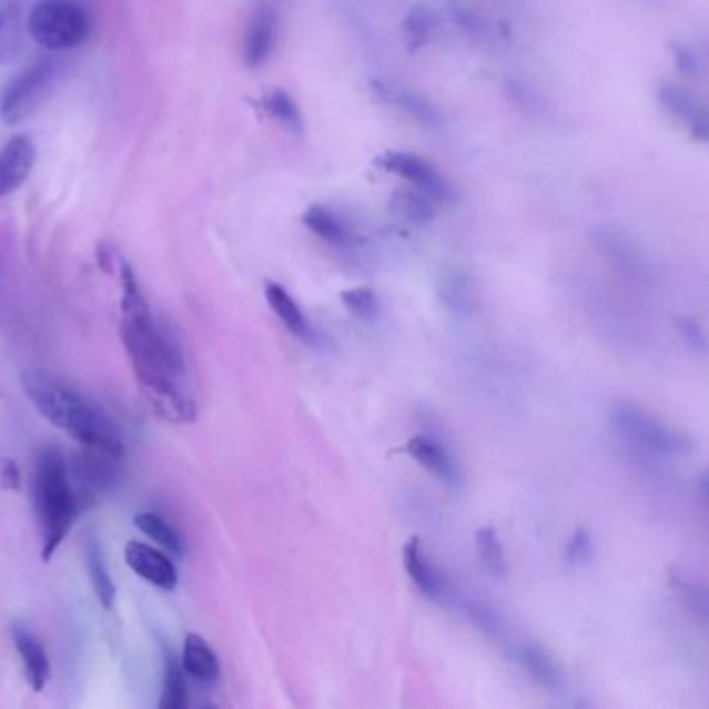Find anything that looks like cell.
I'll use <instances>...</instances> for the list:
<instances>
[{
    "instance_id": "cell-13",
    "label": "cell",
    "mask_w": 709,
    "mask_h": 709,
    "mask_svg": "<svg viewBox=\"0 0 709 709\" xmlns=\"http://www.w3.org/2000/svg\"><path fill=\"white\" fill-rule=\"evenodd\" d=\"M36 165V146L28 135H13L0 146V199L28 182Z\"/></svg>"
},
{
    "instance_id": "cell-31",
    "label": "cell",
    "mask_w": 709,
    "mask_h": 709,
    "mask_svg": "<svg viewBox=\"0 0 709 709\" xmlns=\"http://www.w3.org/2000/svg\"><path fill=\"white\" fill-rule=\"evenodd\" d=\"M670 54H672V61H675L680 75L691 78V80H699L706 73L703 52L691 42H682V40L672 42Z\"/></svg>"
},
{
    "instance_id": "cell-14",
    "label": "cell",
    "mask_w": 709,
    "mask_h": 709,
    "mask_svg": "<svg viewBox=\"0 0 709 709\" xmlns=\"http://www.w3.org/2000/svg\"><path fill=\"white\" fill-rule=\"evenodd\" d=\"M404 449L423 468H427L431 475L444 480L449 487L460 485V480H463L460 466L454 460V456L447 452V447L442 442H437L435 437H431V435H414L413 439H408V444H406Z\"/></svg>"
},
{
    "instance_id": "cell-36",
    "label": "cell",
    "mask_w": 709,
    "mask_h": 709,
    "mask_svg": "<svg viewBox=\"0 0 709 709\" xmlns=\"http://www.w3.org/2000/svg\"><path fill=\"white\" fill-rule=\"evenodd\" d=\"M678 325H680V331L685 333L687 344L699 347V350L706 347V333H703V330H701L695 321H691V318H682V321H678Z\"/></svg>"
},
{
    "instance_id": "cell-5",
    "label": "cell",
    "mask_w": 709,
    "mask_h": 709,
    "mask_svg": "<svg viewBox=\"0 0 709 709\" xmlns=\"http://www.w3.org/2000/svg\"><path fill=\"white\" fill-rule=\"evenodd\" d=\"M65 63L50 52L17 71L0 92V121L19 125L47 102L63 75Z\"/></svg>"
},
{
    "instance_id": "cell-37",
    "label": "cell",
    "mask_w": 709,
    "mask_h": 709,
    "mask_svg": "<svg viewBox=\"0 0 709 709\" xmlns=\"http://www.w3.org/2000/svg\"><path fill=\"white\" fill-rule=\"evenodd\" d=\"M2 477H4L7 487H11V489H17V487H19V470H17L16 464H4V468H2Z\"/></svg>"
},
{
    "instance_id": "cell-6",
    "label": "cell",
    "mask_w": 709,
    "mask_h": 709,
    "mask_svg": "<svg viewBox=\"0 0 709 709\" xmlns=\"http://www.w3.org/2000/svg\"><path fill=\"white\" fill-rule=\"evenodd\" d=\"M610 421L616 435L622 442L647 454L678 456L691 449V439H687L682 433H678L672 427L664 425L660 418L645 413L639 406L620 404L611 411Z\"/></svg>"
},
{
    "instance_id": "cell-30",
    "label": "cell",
    "mask_w": 709,
    "mask_h": 709,
    "mask_svg": "<svg viewBox=\"0 0 709 709\" xmlns=\"http://www.w3.org/2000/svg\"><path fill=\"white\" fill-rule=\"evenodd\" d=\"M475 541H477L478 558L487 568V573L492 577H504L508 566H506V556H504V547L499 544L497 530L494 527L478 528Z\"/></svg>"
},
{
    "instance_id": "cell-4",
    "label": "cell",
    "mask_w": 709,
    "mask_h": 709,
    "mask_svg": "<svg viewBox=\"0 0 709 709\" xmlns=\"http://www.w3.org/2000/svg\"><path fill=\"white\" fill-rule=\"evenodd\" d=\"M28 36L40 49L67 52L80 49L92 36V16L78 0H40L26 19Z\"/></svg>"
},
{
    "instance_id": "cell-29",
    "label": "cell",
    "mask_w": 709,
    "mask_h": 709,
    "mask_svg": "<svg viewBox=\"0 0 709 709\" xmlns=\"http://www.w3.org/2000/svg\"><path fill=\"white\" fill-rule=\"evenodd\" d=\"M439 296L452 313H470L475 294L473 283L460 271H446L439 280Z\"/></svg>"
},
{
    "instance_id": "cell-22",
    "label": "cell",
    "mask_w": 709,
    "mask_h": 709,
    "mask_svg": "<svg viewBox=\"0 0 709 709\" xmlns=\"http://www.w3.org/2000/svg\"><path fill=\"white\" fill-rule=\"evenodd\" d=\"M302 223L318 240L327 242L331 246H347L352 242V232H350L346 221L342 216L335 215L327 206L314 204L302 215Z\"/></svg>"
},
{
    "instance_id": "cell-25",
    "label": "cell",
    "mask_w": 709,
    "mask_h": 709,
    "mask_svg": "<svg viewBox=\"0 0 709 709\" xmlns=\"http://www.w3.org/2000/svg\"><path fill=\"white\" fill-rule=\"evenodd\" d=\"M449 17L458 30H463L478 47H495L499 42V32L489 17L478 13L475 9L454 2L449 7Z\"/></svg>"
},
{
    "instance_id": "cell-16",
    "label": "cell",
    "mask_w": 709,
    "mask_h": 709,
    "mask_svg": "<svg viewBox=\"0 0 709 709\" xmlns=\"http://www.w3.org/2000/svg\"><path fill=\"white\" fill-rule=\"evenodd\" d=\"M389 213L411 227H427L437 216V202L416 188H402L389 196Z\"/></svg>"
},
{
    "instance_id": "cell-26",
    "label": "cell",
    "mask_w": 709,
    "mask_h": 709,
    "mask_svg": "<svg viewBox=\"0 0 709 709\" xmlns=\"http://www.w3.org/2000/svg\"><path fill=\"white\" fill-rule=\"evenodd\" d=\"M85 566H88V575H90V580H92L94 594L99 597L100 606L104 610H111L117 597L115 583H113L111 573H109L102 547H100L94 537H90L88 544H85Z\"/></svg>"
},
{
    "instance_id": "cell-18",
    "label": "cell",
    "mask_w": 709,
    "mask_h": 709,
    "mask_svg": "<svg viewBox=\"0 0 709 709\" xmlns=\"http://www.w3.org/2000/svg\"><path fill=\"white\" fill-rule=\"evenodd\" d=\"M514 658L520 664V668L527 672L530 680H535L539 687L558 691L564 682L560 666L554 660L544 647L535 644H523L516 651Z\"/></svg>"
},
{
    "instance_id": "cell-15",
    "label": "cell",
    "mask_w": 709,
    "mask_h": 709,
    "mask_svg": "<svg viewBox=\"0 0 709 709\" xmlns=\"http://www.w3.org/2000/svg\"><path fill=\"white\" fill-rule=\"evenodd\" d=\"M11 637L16 645L17 654L23 664L26 680L32 687V691H42L50 678V661L44 647L33 637L32 632L21 625L11 628Z\"/></svg>"
},
{
    "instance_id": "cell-3",
    "label": "cell",
    "mask_w": 709,
    "mask_h": 709,
    "mask_svg": "<svg viewBox=\"0 0 709 709\" xmlns=\"http://www.w3.org/2000/svg\"><path fill=\"white\" fill-rule=\"evenodd\" d=\"M33 497L42 533V558L49 561L65 541L78 516V497L73 494L61 449L49 447L40 454L33 477Z\"/></svg>"
},
{
    "instance_id": "cell-17",
    "label": "cell",
    "mask_w": 709,
    "mask_h": 709,
    "mask_svg": "<svg viewBox=\"0 0 709 709\" xmlns=\"http://www.w3.org/2000/svg\"><path fill=\"white\" fill-rule=\"evenodd\" d=\"M180 661H182L183 672L202 685H215L221 677V664L213 647L194 632L185 637Z\"/></svg>"
},
{
    "instance_id": "cell-19",
    "label": "cell",
    "mask_w": 709,
    "mask_h": 709,
    "mask_svg": "<svg viewBox=\"0 0 709 709\" xmlns=\"http://www.w3.org/2000/svg\"><path fill=\"white\" fill-rule=\"evenodd\" d=\"M439 26H442V19L431 7L416 4L404 16V21H402L404 47L411 54L427 49L431 42L437 38Z\"/></svg>"
},
{
    "instance_id": "cell-34",
    "label": "cell",
    "mask_w": 709,
    "mask_h": 709,
    "mask_svg": "<svg viewBox=\"0 0 709 709\" xmlns=\"http://www.w3.org/2000/svg\"><path fill=\"white\" fill-rule=\"evenodd\" d=\"M566 558L575 566L589 564L594 558V541L589 537V533L583 527L575 528L570 541L566 545Z\"/></svg>"
},
{
    "instance_id": "cell-24",
    "label": "cell",
    "mask_w": 709,
    "mask_h": 709,
    "mask_svg": "<svg viewBox=\"0 0 709 709\" xmlns=\"http://www.w3.org/2000/svg\"><path fill=\"white\" fill-rule=\"evenodd\" d=\"M594 240L597 246L608 254L614 263L620 264L625 271H641L644 269V256L641 250L635 246V242L627 237V233L616 232L611 227H599L595 230Z\"/></svg>"
},
{
    "instance_id": "cell-21",
    "label": "cell",
    "mask_w": 709,
    "mask_h": 709,
    "mask_svg": "<svg viewBox=\"0 0 709 709\" xmlns=\"http://www.w3.org/2000/svg\"><path fill=\"white\" fill-rule=\"evenodd\" d=\"M264 296H266L269 306L273 308V313L280 316L285 330L300 340H311V327L306 323V316L300 311L296 300L290 296V292L283 285L275 283V281H269L264 285Z\"/></svg>"
},
{
    "instance_id": "cell-2",
    "label": "cell",
    "mask_w": 709,
    "mask_h": 709,
    "mask_svg": "<svg viewBox=\"0 0 709 709\" xmlns=\"http://www.w3.org/2000/svg\"><path fill=\"white\" fill-rule=\"evenodd\" d=\"M21 387L33 408L52 427L63 431L83 447L123 458L125 447L115 421L82 392L42 368L26 371L21 375Z\"/></svg>"
},
{
    "instance_id": "cell-23",
    "label": "cell",
    "mask_w": 709,
    "mask_h": 709,
    "mask_svg": "<svg viewBox=\"0 0 709 709\" xmlns=\"http://www.w3.org/2000/svg\"><path fill=\"white\" fill-rule=\"evenodd\" d=\"M263 109L264 113L271 117L283 132L296 135V138L304 133L302 109L287 90H283V88L269 90L263 97Z\"/></svg>"
},
{
    "instance_id": "cell-12",
    "label": "cell",
    "mask_w": 709,
    "mask_h": 709,
    "mask_svg": "<svg viewBox=\"0 0 709 709\" xmlns=\"http://www.w3.org/2000/svg\"><path fill=\"white\" fill-rule=\"evenodd\" d=\"M125 561L138 577L144 578L146 583L163 589V591H173L178 587L180 575H178L175 564L171 561L165 551H161L152 545L130 541L125 545Z\"/></svg>"
},
{
    "instance_id": "cell-28",
    "label": "cell",
    "mask_w": 709,
    "mask_h": 709,
    "mask_svg": "<svg viewBox=\"0 0 709 709\" xmlns=\"http://www.w3.org/2000/svg\"><path fill=\"white\" fill-rule=\"evenodd\" d=\"M133 525L140 528L154 544L161 545L169 556L182 558L183 541L180 533L171 527L166 520H163L159 514L140 512L133 516Z\"/></svg>"
},
{
    "instance_id": "cell-1",
    "label": "cell",
    "mask_w": 709,
    "mask_h": 709,
    "mask_svg": "<svg viewBox=\"0 0 709 709\" xmlns=\"http://www.w3.org/2000/svg\"><path fill=\"white\" fill-rule=\"evenodd\" d=\"M121 340L133 377L152 413L166 423L188 425L196 418V402L178 337L152 311L132 266L121 261Z\"/></svg>"
},
{
    "instance_id": "cell-11",
    "label": "cell",
    "mask_w": 709,
    "mask_h": 709,
    "mask_svg": "<svg viewBox=\"0 0 709 709\" xmlns=\"http://www.w3.org/2000/svg\"><path fill=\"white\" fill-rule=\"evenodd\" d=\"M402 561H404L406 575L413 578L418 591L429 597L431 601L444 606L449 597V583L444 577V573L429 560L418 537H411L406 541L402 549Z\"/></svg>"
},
{
    "instance_id": "cell-10",
    "label": "cell",
    "mask_w": 709,
    "mask_h": 709,
    "mask_svg": "<svg viewBox=\"0 0 709 709\" xmlns=\"http://www.w3.org/2000/svg\"><path fill=\"white\" fill-rule=\"evenodd\" d=\"M373 90L385 104L396 107L399 113L411 117L414 123H418L425 130L437 132L446 123L444 113L429 99H425L423 94H418L414 90L402 88V85L392 82H381V80L373 82Z\"/></svg>"
},
{
    "instance_id": "cell-32",
    "label": "cell",
    "mask_w": 709,
    "mask_h": 709,
    "mask_svg": "<svg viewBox=\"0 0 709 709\" xmlns=\"http://www.w3.org/2000/svg\"><path fill=\"white\" fill-rule=\"evenodd\" d=\"M342 302L346 304L347 311L358 316V318H375L379 311V300L371 287H352L342 294Z\"/></svg>"
},
{
    "instance_id": "cell-33",
    "label": "cell",
    "mask_w": 709,
    "mask_h": 709,
    "mask_svg": "<svg viewBox=\"0 0 709 709\" xmlns=\"http://www.w3.org/2000/svg\"><path fill=\"white\" fill-rule=\"evenodd\" d=\"M504 90H506L508 99H510L516 107H520V109H523L525 113H528V115H533L537 109H541V100H539L537 90H535L533 85H528L525 80H518V78H506V82H504Z\"/></svg>"
},
{
    "instance_id": "cell-35",
    "label": "cell",
    "mask_w": 709,
    "mask_h": 709,
    "mask_svg": "<svg viewBox=\"0 0 709 709\" xmlns=\"http://www.w3.org/2000/svg\"><path fill=\"white\" fill-rule=\"evenodd\" d=\"M672 585L677 587L680 595L689 601V606L693 608V610L699 611L701 616H706L708 614V594H706V587L703 585H699V583H695L691 578L672 577Z\"/></svg>"
},
{
    "instance_id": "cell-27",
    "label": "cell",
    "mask_w": 709,
    "mask_h": 709,
    "mask_svg": "<svg viewBox=\"0 0 709 709\" xmlns=\"http://www.w3.org/2000/svg\"><path fill=\"white\" fill-rule=\"evenodd\" d=\"M188 706V682L182 661L175 658L171 649H165L163 658V689H161V709H183Z\"/></svg>"
},
{
    "instance_id": "cell-9",
    "label": "cell",
    "mask_w": 709,
    "mask_h": 709,
    "mask_svg": "<svg viewBox=\"0 0 709 709\" xmlns=\"http://www.w3.org/2000/svg\"><path fill=\"white\" fill-rule=\"evenodd\" d=\"M277 32H280V17L271 4H259L250 21H247L246 36H244V65L247 69H261L269 63V59L275 52L277 44Z\"/></svg>"
},
{
    "instance_id": "cell-7",
    "label": "cell",
    "mask_w": 709,
    "mask_h": 709,
    "mask_svg": "<svg viewBox=\"0 0 709 709\" xmlns=\"http://www.w3.org/2000/svg\"><path fill=\"white\" fill-rule=\"evenodd\" d=\"M377 165L383 171L402 178L404 182L413 183V188L425 192L435 202H447L452 199V188L446 182V178L431 165L429 161H425L423 156L414 152L387 150L383 156H379Z\"/></svg>"
},
{
    "instance_id": "cell-20",
    "label": "cell",
    "mask_w": 709,
    "mask_h": 709,
    "mask_svg": "<svg viewBox=\"0 0 709 709\" xmlns=\"http://www.w3.org/2000/svg\"><path fill=\"white\" fill-rule=\"evenodd\" d=\"M23 21L19 0H0V65H11L23 49Z\"/></svg>"
},
{
    "instance_id": "cell-8",
    "label": "cell",
    "mask_w": 709,
    "mask_h": 709,
    "mask_svg": "<svg viewBox=\"0 0 709 709\" xmlns=\"http://www.w3.org/2000/svg\"><path fill=\"white\" fill-rule=\"evenodd\" d=\"M661 111L682 125L697 142L709 140V115L703 100L677 82H661L656 90Z\"/></svg>"
}]
</instances>
